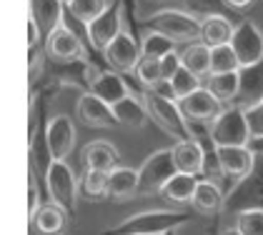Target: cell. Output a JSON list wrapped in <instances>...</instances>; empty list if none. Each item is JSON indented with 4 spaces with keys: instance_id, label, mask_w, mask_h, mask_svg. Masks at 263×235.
<instances>
[{
    "instance_id": "1",
    "label": "cell",
    "mask_w": 263,
    "mask_h": 235,
    "mask_svg": "<svg viewBox=\"0 0 263 235\" xmlns=\"http://www.w3.org/2000/svg\"><path fill=\"white\" fill-rule=\"evenodd\" d=\"M141 98H143V103H145V108H148L151 120L161 128L165 135L176 138V140L193 138L191 135V123H188L185 115H183L178 100L165 98V95H161L158 90H143Z\"/></svg>"
},
{
    "instance_id": "2",
    "label": "cell",
    "mask_w": 263,
    "mask_h": 235,
    "mask_svg": "<svg viewBox=\"0 0 263 235\" xmlns=\"http://www.w3.org/2000/svg\"><path fill=\"white\" fill-rule=\"evenodd\" d=\"M208 138L213 143V148H226V145H248L253 130H251V120L248 113L241 105H226L221 115L208 125Z\"/></svg>"
},
{
    "instance_id": "3",
    "label": "cell",
    "mask_w": 263,
    "mask_h": 235,
    "mask_svg": "<svg viewBox=\"0 0 263 235\" xmlns=\"http://www.w3.org/2000/svg\"><path fill=\"white\" fill-rule=\"evenodd\" d=\"M45 188L50 200L63 208L68 218L76 216L78 208V195H81V180L76 178V173L70 170L68 160H53L48 173H45Z\"/></svg>"
},
{
    "instance_id": "4",
    "label": "cell",
    "mask_w": 263,
    "mask_h": 235,
    "mask_svg": "<svg viewBox=\"0 0 263 235\" xmlns=\"http://www.w3.org/2000/svg\"><path fill=\"white\" fill-rule=\"evenodd\" d=\"M178 173L176 160H173V145L171 148H161L156 153L143 160V165L138 168V195L151 198V195H161V190L165 188V183Z\"/></svg>"
},
{
    "instance_id": "5",
    "label": "cell",
    "mask_w": 263,
    "mask_h": 235,
    "mask_svg": "<svg viewBox=\"0 0 263 235\" xmlns=\"http://www.w3.org/2000/svg\"><path fill=\"white\" fill-rule=\"evenodd\" d=\"M183 223H185L183 213L153 210V213L133 216L130 220H125L121 225H116L113 230H108V235H168Z\"/></svg>"
},
{
    "instance_id": "6",
    "label": "cell",
    "mask_w": 263,
    "mask_h": 235,
    "mask_svg": "<svg viewBox=\"0 0 263 235\" xmlns=\"http://www.w3.org/2000/svg\"><path fill=\"white\" fill-rule=\"evenodd\" d=\"M148 25L153 30H161L178 45H191L201 40V20L183 10H158L148 20Z\"/></svg>"
},
{
    "instance_id": "7",
    "label": "cell",
    "mask_w": 263,
    "mask_h": 235,
    "mask_svg": "<svg viewBox=\"0 0 263 235\" xmlns=\"http://www.w3.org/2000/svg\"><path fill=\"white\" fill-rule=\"evenodd\" d=\"M231 48L236 50V55L241 60V70L261 65L263 63V30L253 20H243L236 25Z\"/></svg>"
},
{
    "instance_id": "8",
    "label": "cell",
    "mask_w": 263,
    "mask_h": 235,
    "mask_svg": "<svg viewBox=\"0 0 263 235\" xmlns=\"http://www.w3.org/2000/svg\"><path fill=\"white\" fill-rule=\"evenodd\" d=\"M43 140H45V148L50 150L53 160H68L70 153L76 150V140H78V130H76L73 118L53 115L45 125Z\"/></svg>"
},
{
    "instance_id": "9",
    "label": "cell",
    "mask_w": 263,
    "mask_h": 235,
    "mask_svg": "<svg viewBox=\"0 0 263 235\" xmlns=\"http://www.w3.org/2000/svg\"><path fill=\"white\" fill-rule=\"evenodd\" d=\"M123 33V3L116 0L101 18H96L90 25H85V35L93 50L105 53V48Z\"/></svg>"
},
{
    "instance_id": "10",
    "label": "cell",
    "mask_w": 263,
    "mask_h": 235,
    "mask_svg": "<svg viewBox=\"0 0 263 235\" xmlns=\"http://www.w3.org/2000/svg\"><path fill=\"white\" fill-rule=\"evenodd\" d=\"M213 155L218 163V173L233 180H246L251 178L256 168V153L248 145H226V148H213Z\"/></svg>"
},
{
    "instance_id": "11",
    "label": "cell",
    "mask_w": 263,
    "mask_h": 235,
    "mask_svg": "<svg viewBox=\"0 0 263 235\" xmlns=\"http://www.w3.org/2000/svg\"><path fill=\"white\" fill-rule=\"evenodd\" d=\"M76 118L83 128H93V130H110L118 128V118L113 113V105H108L105 100L93 95L90 90L83 93L76 103Z\"/></svg>"
},
{
    "instance_id": "12",
    "label": "cell",
    "mask_w": 263,
    "mask_h": 235,
    "mask_svg": "<svg viewBox=\"0 0 263 235\" xmlns=\"http://www.w3.org/2000/svg\"><path fill=\"white\" fill-rule=\"evenodd\" d=\"M45 55L53 60V63L70 65V63H78V60L85 58V45H83V40L63 23L58 30H53V33L45 38Z\"/></svg>"
},
{
    "instance_id": "13",
    "label": "cell",
    "mask_w": 263,
    "mask_h": 235,
    "mask_svg": "<svg viewBox=\"0 0 263 235\" xmlns=\"http://www.w3.org/2000/svg\"><path fill=\"white\" fill-rule=\"evenodd\" d=\"M178 105H181L183 115H185V120H188L191 125H193V123H201V125H205V128L221 115V110L226 108V105H223L221 100L216 98L205 85L198 88L196 93H191L188 98L178 100Z\"/></svg>"
},
{
    "instance_id": "14",
    "label": "cell",
    "mask_w": 263,
    "mask_h": 235,
    "mask_svg": "<svg viewBox=\"0 0 263 235\" xmlns=\"http://www.w3.org/2000/svg\"><path fill=\"white\" fill-rule=\"evenodd\" d=\"M103 58H105V63L110 65V70H118V73H123V75L136 73V68H138V63H141V58H143L141 55V43L133 38L130 33L123 30L121 35L105 48Z\"/></svg>"
},
{
    "instance_id": "15",
    "label": "cell",
    "mask_w": 263,
    "mask_h": 235,
    "mask_svg": "<svg viewBox=\"0 0 263 235\" xmlns=\"http://www.w3.org/2000/svg\"><path fill=\"white\" fill-rule=\"evenodd\" d=\"M90 93L105 100L108 105H116L130 95V90L123 80V73H118V70H96L90 78Z\"/></svg>"
},
{
    "instance_id": "16",
    "label": "cell",
    "mask_w": 263,
    "mask_h": 235,
    "mask_svg": "<svg viewBox=\"0 0 263 235\" xmlns=\"http://www.w3.org/2000/svg\"><path fill=\"white\" fill-rule=\"evenodd\" d=\"M173 160H176L178 173L203 175V170H205V150L196 138L176 140L173 143Z\"/></svg>"
},
{
    "instance_id": "17",
    "label": "cell",
    "mask_w": 263,
    "mask_h": 235,
    "mask_svg": "<svg viewBox=\"0 0 263 235\" xmlns=\"http://www.w3.org/2000/svg\"><path fill=\"white\" fill-rule=\"evenodd\" d=\"M83 170H103V173H110L113 168H118V148L108 140H93L83 148Z\"/></svg>"
},
{
    "instance_id": "18",
    "label": "cell",
    "mask_w": 263,
    "mask_h": 235,
    "mask_svg": "<svg viewBox=\"0 0 263 235\" xmlns=\"http://www.w3.org/2000/svg\"><path fill=\"white\" fill-rule=\"evenodd\" d=\"M243 70H231V73H211L205 78V88L221 100L223 105H233L241 98Z\"/></svg>"
},
{
    "instance_id": "19",
    "label": "cell",
    "mask_w": 263,
    "mask_h": 235,
    "mask_svg": "<svg viewBox=\"0 0 263 235\" xmlns=\"http://www.w3.org/2000/svg\"><path fill=\"white\" fill-rule=\"evenodd\" d=\"M63 13H65L63 0H30V18L38 23L45 38L63 25Z\"/></svg>"
},
{
    "instance_id": "20",
    "label": "cell",
    "mask_w": 263,
    "mask_h": 235,
    "mask_svg": "<svg viewBox=\"0 0 263 235\" xmlns=\"http://www.w3.org/2000/svg\"><path fill=\"white\" fill-rule=\"evenodd\" d=\"M138 170L136 168H125L118 165L108 173V198L110 200H130L138 195Z\"/></svg>"
},
{
    "instance_id": "21",
    "label": "cell",
    "mask_w": 263,
    "mask_h": 235,
    "mask_svg": "<svg viewBox=\"0 0 263 235\" xmlns=\"http://www.w3.org/2000/svg\"><path fill=\"white\" fill-rule=\"evenodd\" d=\"M113 113L118 118V125H121V128H128V130H141V128H145V123L151 120L143 98L133 95V93H130L128 98H123L121 103H116V105H113Z\"/></svg>"
},
{
    "instance_id": "22",
    "label": "cell",
    "mask_w": 263,
    "mask_h": 235,
    "mask_svg": "<svg viewBox=\"0 0 263 235\" xmlns=\"http://www.w3.org/2000/svg\"><path fill=\"white\" fill-rule=\"evenodd\" d=\"M191 208L198 213V216H216L223 208V190L221 185L211 178H203L198 180V188L193 193V200H191Z\"/></svg>"
},
{
    "instance_id": "23",
    "label": "cell",
    "mask_w": 263,
    "mask_h": 235,
    "mask_svg": "<svg viewBox=\"0 0 263 235\" xmlns=\"http://www.w3.org/2000/svg\"><path fill=\"white\" fill-rule=\"evenodd\" d=\"M236 25L223 15H208L201 20V40L208 48H218V45H228L233 38Z\"/></svg>"
},
{
    "instance_id": "24",
    "label": "cell",
    "mask_w": 263,
    "mask_h": 235,
    "mask_svg": "<svg viewBox=\"0 0 263 235\" xmlns=\"http://www.w3.org/2000/svg\"><path fill=\"white\" fill-rule=\"evenodd\" d=\"M65 223H68V213L63 208H58L55 203L41 205V210L30 218V225L41 235H63Z\"/></svg>"
},
{
    "instance_id": "25",
    "label": "cell",
    "mask_w": 263,
    "mask_h": 235,
    "mask_svg": "<svg viewBox=\"0 0 263 235\" xmlns=\"http://www.w3.org/2000/svg\"><path fill=\"white\" fill-rule=\"evenodd\" d=\"M198 188V175H188V173H176L165 183V188L161 190V195L176 205H191L193 193Z\"/></svg>"
},
{
    "instance_id": "26",
    "label": "cell",
    "mask_w": 263,
    "mask_h": 235,
    "mask_svg": "<svg viewBox=\"0 0 263 235\" xmlns=\"http://www.w3.org/2000/svg\"><path fill=\"white\" fill-rule=\"evenodd\" d=\"M181 60H183V68H188L198 78H208L211 75V48L203 40L185 45L181 50Z\"/></svg>"
},
{
    "instance_id": "27",
    "label": "cell",
    "mask_w": 263,
    "mask_h": 235,
    "mask_svg": "<svg viewBox=\"0 0 263 235\" xmlns=\"http://www.w3.org/2000/svg\"><path fill=\"white\" fill-rule=\"evenodd\" d=\"M113 3H116V0H68L65 10H68L70 18H76L83 28H85V25H90L96 18H101Z\"/></svg>"
},
{
    "instance_id": "28",
    "label": "cell",
    "mask_w": 263,
    "mask_h": 235,
    "mask_svg": "<svg viewBox=\"0 0 263 235\" xmlns=\"http://www.w3.org/2000/svg\"><path fill=\"white\" fill-rule=\"evenodd\" d=\"M176 45L178 43H173V40L168 38V35H163L161 30H145L141 38V55L143 58H165L168 53H173L176 50Z\"/></svg>"
},
{
    "instance_id": "29",
    "label": "cell",
    "mask_w": 263,
    "mask_h": 235,
    "mask_svg": "<svg viewBox=\"0 0 263 235\" xmlns=\"http://www.w3.org/2000/svg\"><path fill=\"white\" fill-rule=\"evenodd\" d=\"M81 193L88 200H103V198H108V173H103V170H83Z\"/></svg>"
},
{
    "instance_id": "30",
    "label": "cell",
    "mask_w": 263,
    "mask_h": 235,
    "mask_svg": "<svg viewBox=\"0 0 263 235\" xmlns=\"http://www.w3.org/2000/svg\"><path fill=\"white\" fill-rule=\"evenodd\" d=\"M231 70H241V60L231 48V43L211 48V73H231Z\"/></svg>"
},
{
    "instance_id": "31",
    "label": "cell",
    "mask_w": 263,
    "mask_h": 235,
    "mask_svg": "<svg viewBox=\"0 0 263 235\" xmlns=\"http://www.w3.org/2000/svg\"><path fill=\"white\" fill-rule=\"evenodd\" d=\"M136 78H138L143 90H156V88L163 83L161 60L158 58H141L138 68H136Z\"/></svg>"
},
{
    "instance_id": "32",
    "label": "cell",
    "mask_w": 263,
    "mask_h": 235,
    "mask_svg": "<svg viewBox=\"0 0 263 235\" xmlns=\"http://www.w3.org/2000/svg\"><path fill=\"white\" fill-rule=\"evenodd\" d=\"M201 80L196 73H191L188 68H181L176 75H173V80H171V88H173V95H176V100H183L188 98L191 93H196L198 88H203Z\"/></svg>"
},
{
    "instance_id": "33",
    "label": "cell",
    "mask_w": 263,
    "mask_h": 235,
    "mask_svg": "<svg viewBox=\"0 0 263 235\" xmlns=\"http://www.w3.org/2000/svg\"><path fill=\"white\" fill-rule=\"evenodd\" d=\"M236 228L243 235H263V208H246L236 216Z\"/></svg>"
},
{
    "instance_id": "34",
    "label": "cell",
    "mask_w": 263,
    "mask_h": 235,
    "mask_svg": "<svg viewBox=\"0 0 263 235\" xmlns=\"http://www.w3.org/2000/svg\"><path fill=\"white\" fill-rule=\"evenodd\" d=\"M41 188H38V175H35V168L30 165L28 170V220L41 210Z\"/></svg>"
},
{
    "instance_id": "35",
    "label": "cell",
    "mask_w": 263,
    "mask_h": 235,
    "mask_svg": "<svg viewBox=\"0 0 263 235\" xmlns=\"http://www.w3.org/2000/svg\"><path fill=\"white\" fill-rule=\"evenodd\" d=\"M183 68V60H181V50H173L168 53L165 58H161V73H163V83H171L173 75Z\"/></svg>"
},
{
    "instance_id": "36",
    "label": "cell",
    "mask_w": 263,
    "mask_h": 235,
    "mask_svg": "<svg viewBox=\"0 0 263 235\" xmlns=\"http://www.w3.org/2000/svg\"><path fill=\"white\" fill-rule=\"evenodd\" d=\"M246 113H248V120H251L253 135H263V100L258 105H253L251 110H246Z\"/></svg>"
},
{
    "instance_id": "37",
    "label": "cell",
    "mask_w": 263,
    "mask_h": 235,
    "mask_svg": "<svg viewBox=\"0 0 263 235\" xmlns=\"http://www.w3.org/2000/svg\"><path fill=\"white\" fill-rule=\"evenodd\" d=\"M41 38H45V35H43V30L38 28V23L33 18H28V40H25L28 50H35V45L41 43Z\"/></svg>"
},
{
    "instance_id": "38",
    "label": "cell",
    "mask_w": 263,
    "mask_h": 235,
    "mask_svg": "<svg viewBox=\"0 0 263 235\" xmlns=\"http://www.w3.org/2000/svg\"><path fill=\"white\" fill-rule=\"evenodd\" d=\"M221 3L226 5V8H231V10H238V13H241V10H248L256 0H221Z\"/></svg>"
},
{
    "instance_id": "39",
    "label": "cell",
    "mask_w": 263,
    "mask_h": 235,
    "mask_svg": "<svg viewBox=\"0 0 263 235\" xmlns=\"http://www.w3.org/2000/svg\"><path fill=\"white\" fill-rule=\"evenodd\" d=\"M248 148H251L256 155H263V135H253V138H251Z\"/></svg>"
},
{
    "instance_id": "40",
    "label": "cell",
    "mask_w": 263,
    "mask_h": 235,
    "mask_svg": "<svg viewBox=\"0 0 263 235\" xmlns=\"http://www.w3.org/2000/svg\"><path fill=\"white\" fill-rule=\"evenodd\" d=\"M223 235H243L241 230H238V228H236V225H233V228H228V230H223Z\"/></svg>"
},
{
    "instance_id": "41",
    "label": "cell",
    "mask_w": 263,
    "mask_h": 235,
    "mask_svg": "<svg viewBox=\"0 0 263 235\" xmlns=\"http://www.w3.org/2000/svg\"><path fill=\"white\" fill-rule=\"evenodd\" d=\"M63 3H65V5H68V0H63Z\"/></svg>"
}]
</instances>
